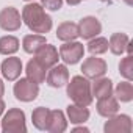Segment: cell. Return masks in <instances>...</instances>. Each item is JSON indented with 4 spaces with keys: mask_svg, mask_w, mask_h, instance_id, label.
<instances>
[{
    "mask_svg": "<svg viewBox=\"0 0 133 133\" xmlns=\"http://www.w3.org/2000/svg\"><path fill=\"white\" fill-rule=\"evenodd\" d=\"M3 111H5V102H3L2 99H0V116L3 114Z\"/></svg>",
    "mask_w": 133,
    "mask_h": 133,
    "instance_id": "cell-27",
    "label": "cell"
},
{
    "mask_svg": "<svg viewBox=\"0 0 133 133\" xmlns=\"http://www.w3.org/2000/svg\"><path fill=\"white\" fill-rule=\"evenodd\" d=\"M14 96L21 102H33L39 94V85L30 78H21L14 85Z\"/></svg>",
    "mask_w": 133,
    "mask_h": 133,
    "instance_id": "cell-4",
    "label": "cell"
},
{
    "mask_svg": "<svg viewBox=\"0 0 133 133\" xmlns=\"http://www.w3.org/2000/svg\"><path fill=\"white\" fill-rule=\"evenodd\" d=\"M114 94H116L117 100H121V102H130L133 99V86H131L130 80L119 83L114 88Z\"/></svg>",
    "mask_w": 133,
    "mask_h": 133,
    "instance_id": "cell-23",
    "label": "cell"
},
{
    "mask_svg": "<svg viewBox=\"0 0 133 133\" xmlns=\"http://www.w3.org/2000/svg\"><path fill=\"white\" fill-rule=\"evenodd\" d=\"M77 25H78V36H82L83 39H92L102 31V25H100L99 19L92 17V16L83 17L80 21V24H77Z\"/></svg>",
    "mask_w": 133,
    "mask_h": 133,
    "instance_id": "cell-10",
    "label": "cell"
},
{
    "mask_svg": "<svg viewBox=\"0 0 133 133\" xmlns=\"http://www.w3.org/2000/svg\"><path fill=\"white\" fill-rule=\"evenodd\" d=\"M25 2H33V0H25Z\"/></svg>",
    "mask_w": 133,
    "mask_h": 133,
    "instance_id": "cell-33",
    "label": "cell"
},
{
    "mask_svg": "<svg viewBox=\"0 0 133 133\" xmlns=\"http://www.w3.org/2000/svg\"><path fill=\"white\" fill-rule=\"evenodd\" d=\"M19 50V39L14 36H3L0 38V53L2 55H13Z\"/></svg>",
    "mask_w": 133,
    "mask_h": 133,
    "instance_id": "cell-22",
    "label": "cell"
},
{
    "mask_svg": "<svg viewBox=\"0 0 133 133\" xmlns=\"http://www.w3.org/2000/svg\"><path fill=\"white\" fill-rule=\"evenodd\" d=\"M88 50L92 55H102L108 50V39L105 38H96V39H89L88 44Z\"/></svg>",
    "mask_w": 133,
    "mask_h": 133,
    "instance_id": "cell-24",
    "label": "cell"
},
{
    "mask_svg": "<svg viewBox=\"0 0 133 133\" xmlns=\"http://www.w3.org/2000/svg\"><path fill=\"white\" fill-rule=\"evenodd\" d=\"M96 82L91 85V92H92V97L96 96L97 99L100 97H105V96H111L113 92V82L110 78H94Z\"/></svg>",
    "mask_w": 133,
    "mask_h": 133,
    "instance_id": "cell-18",
    "label": "cell"
},
{
    "mask_svg": "<svg viewBox=\"0 0 133 133\" xmlns=\"http://www.w3.org/2000/svg\"><path fill=\"white\" fill-rule=\"evenodd\" d=\"M68 127V121L63 111L59 110H50V117H49V124H47V130L52 133H61Z\"/></svg>",
    "mask_w": 133,
    "mask_h": 133,
    "instance_id": "cell-15",
    "label": "cell"
},
{
    "mask_svg": "<svg viewBox=\"0 0 133 133\" xmlns=\"http://www.w3.org/2000/svg\"><path fill=\"white\" fill-rule=\"evenodd\" d=\"M2 130L5 133H25V113L19 108H11L3 116L2 121Z\"/></svg>",
    "mask_w": 133,
    "mask_h": 133,
    "instance_id": "cell-3",
    "label": "cell"
},
{
    "mask_svg": "<svg viewBox=\"0 0 133 133\" xmlns=\"http://www.w3.org/2000/svg\"><path fill=\"white\" fill-rule=\"evenodd\" d=\"M47 85L52 88H61L69 82V71L64 64H55L45 75Z\"/></svg>",
    "mask_w": 133,
    "mask_h": 133,
    "instance_id": "cell-9",
    "label": "cell"
},
{
    "mask_svg": "<svg viewBox=\"0 0 133 133\" xmlns=\"http://www.w3.org/2000/svg\"><path fill=\"white\" fill-rule=\"evenodd\" d=\"M66 2H68L69 5H78V3L82 2V0H66Z\"/></svg>",
    "mask_w": 133,
    "mask_h": 133,
    "instance_id": "cell-29",
    "label": "cell"
},
{
    "mask_svg": "<svg viewBox=\"0 0 133 133\" xmlns=\"http://www.w3.org/2000/svg\"><path fill=\"white\" fill-rule=\"evenodd\" d=\"M3 92H5V86H3V82L0 80V99H2V96H3Z\"/></svg>",
    "mask_w": 133,
    "mask_h": 133,
    "instance_id": "cell-28",
    "label": "cell"
},
{
    "mask_svg": "<svg viewBox=\"0 0 133 133\" xmlns=\"http://www.w3.org/2000/svg\"><path fill=\"white\" fill-rule=\"evenodd\" d=\"M119 72L124 78L131 80L133 78V56L127 55L121 63H119Z\"/></svg>",
    "mask_w": 133,
    "mask_h": 133,
    "instance_id": "cell-25",
    "label": "cell"
},
{
    "mask_svg": "<svg viewBox=\"0 0 133 133\" xmlns=\"http://www.w3.org/2000/svg\"><path fill=\"white\" fill-rule=\"evenodd\" d=\"M133 128L131 125V119L127 114H121V116H111L108 117V121L103 125V130L107 133H130Z\"/></svg>",
    "mask_w": 133,
    "mask_h": 133,
    "instance_id": "cell-7",
    "label": "cell"
},
{
    "mask_svg": "<svg viewBox=\"0 0 133 133\" xmlns=\"http://www.w3.org/2000/svg\"><path fill=\"white\" fill-rule=\"evenodd\" d=\"M25 72H27V78H30L31 82H35V83H38V85L45 82L47 69L44 68V66H42L36 58H33V59H30V61L27 63Z\"/></svg>",
    "mask_w": 133,
    "mask_h": 133,
    "instance_id": "cell-13",
    "label": "cell"
},
{
    "mask_svg": "<svg viewBox=\"0 0 133 133\" xmlns=\"http://www.w3.org/2000/svg\"><path fill=\"white\" fill-rule=\"evenodd\" d=\"M128 42H130V38L125 33H113L108 41V49L114 55H122L125 52Z\"/></svg>",
    "mask_w": 133,
    "mask_h": 133,
    "instance_id": "cell-17",
    "label": "cell"
},
{
    "mask_svg": "<svg viewBox=\"0 0 133 133\" xmlns=\"http://www.w3.org/2000/svg\"><path fill=\"white\" fill-rule=\"evenodd\" d=\"M82 72L86 78H99L107 72V63L102 58H86L82 64Z\"/></svg>",
    "mask_w": 133,
    "mask_h": 133,
    "instance_id": "cell-8",
    "label": "cell"
},
{
    "mask_svg": "<svg viewBox=\"0 0 133 133\" xmlns=\"http://www.w3.org/2000/svg\"><path fill=\"white\" fill-rule=\"evenodd\" d=\"M44 44H47V41L42 35H27L24 38V42H22L24 50L27 53H36Z\"/></svg>",
    "mask_w": 133,
    "mask_h": 133,
    "instance_id": "cell-20",
    "label": "cell"
},
{
    "mask_svg": "<svg viewBox=\"0 0 133 133\" xmlns=\"http://www.w3.org/2000/svg\"><path fill=\"white\" fill-rule=\"evenodd\" d=\"M22 22L33 31V33H47L52 28V19L44 11L42 5L38 3H28L22 10Z\"/></svg>",
    "mask_w": 133,
    "mask_h": 133,
    "instance_id": "cell-1",
    "label": "cell"
},
{
    "mask_svg": "<svg viewBox=\"0 0 133 133\" xmlns=\"http://www.w3.org/2000/svg\"><path fill=\"white\" fill-rule=\"evenodd\" d=\"M74 131H89L86 127H77V128H74Z\"/></svg>",
    "mask_w": 133,
    "mask_h": 133,
    "instance_id": "cell-30",
    "label": "cell"
},
{
    "mask_svg": "<svg viewBox=\"0 0 133 133\" xmlns=\"http://www.w3.org/2000/svg\"><path fill=\"white\" fill-rule=\"evenodd\" d=\"M78 36V25L74 22H63L56 28V38L59 41H74Z\"/></svg>",
    "mask_w": 133,
    "mask_h": 133,
    "instance_id": "cell-16",
    "label": "cell"
},
{
    "mask_svg": "<svg viewBox=\"0 0 133 133\" xmlns=\"http://www.w3.org/2000/svg\"><path fill=\"white\" fill-rule=\"evenodd\" d=\"M21 25H22V17L16 8L6 6L0 11V28H3L5 31H16L21 28Z\"/></svg>",
    "mask_w": 133,
    "mask_h": 133,
    "instance_id": "cell-6",
    "label": "cell"
},
{
    "mask_svg": "<svg viewBox=\"0 0 133 133\" xmlns=\"http://www.w3.org/2000/svg\"><path fill=\"white\" fill-rule=\"evenodd\" d=\"M85 53V47L82 42L77 41H68L59 47V58L66 64H77Z\"/></svg>",
    "mask_w": 133,
    "mask_h": 133,
    "instance_id": "cell-5",
    "label": "cell"
},
{
    "mask_svg": "<svg viewBox=\"0 0 133 133\" xmlns=\"http://www.w3.org/2000/svg\"><path fill=\"white\" fill-rule=\"evenodd\" d=\"M100 2H103V3H111L113 0H100Z\"/></svg>",
    "mask_w": 133,
    "mask_h": 133,
    "instance_id": "cell-32",
    "label": "cell"
},
{
    "mask_svg": "<svg viewBox=\"0 0 133 133\" xmlns=\"http://www.w3.org/2000/svg\"><path fill=\"white\" fill-rule=\"evenodd\" d=\"M49 117H50V110L45 107H39L31 113V121L33 125L38 130H47V124H49Z\"/></svg>",
    "mask_w": 133,
    "mask_h": 133,
    "instance_id": "cell-21",
    "label": "cell"
},
{
    "mask_svg": "<svg viewBox=\"0 0 133 133\" xmlns=\"http://www.w3.org/2000/svg\"><path fill=\"white\" fill-rule=\"evenodd\" d=\"M124 2H125L127 5H133V0H124Z\"/></svg>",
    "mask_w": 133,
    "mask_h": 133,
    "instance_id": "cell-31",
    "label": "cell"
},
{
    "mask_svg": "<svg viewBox=\"0 0 133 133\" xmlns=\"http://www.w3.org/2000/svg\"><path fill=\"white\" fill-rule=\"evenodd\" d=\"M36 59L44 66L45 69H50L52 66H55L58 63V50L53 47V45H49V44H44L38 52H36Z\"/></svg>",
    "mask_w": 133,
    "mask_h": 133,
    "instance_id": "cell-12",
    "label": "cell"
},
{
    "mask_svg": "<svg viewBox=\"0 0 133 133\" xmlns=\"http://www.w3.org/2000/svg\"><path fill=\"white\" fill-rule=\"evenodd\" d=\"M0 72H2V75L8 82L17 80L21 77V72H22V61H21V58H16V56L6 58L2 63V66H0Z\"/></svg>",
    "mask_w": 133,
    "mask_h": 133,
    "instance_id": "cell-11",
    "label": "cell"
},
{
    "mask_svg": "<svg viewBox=\"0 0 133 133\" xmlns=\"http://www.w3.org/2000/svg\"><path fill=\"white\" fill-rule=\"evenodd\" d=\"M42 8H47L50 11H58L63 6V0H41Z\"/></svg>",
    "mask_w": 133,
    "mask_h": 133,
    "instance_id": "cell-26",
    "label": "cell"
},
{
    "mask_svg": "<svg viewBox=\"0 0 133 133\" xmlns=\"http://www.w3.org/2000/svg\"><path fill=\"white\" fill-rule=\"evenodd\" d=\"M117 110H119V102L113 96L100 97L97 102V113L103 117H111V116L117 114Z\"/></svg>",
    "mask_w": 133,
    "mask_h": 133,
    "instance_id": "cell-14",
    "label": "cell"
},
{
    "mask_svg": "<svg viewBox=\"0 0 133 133\" xmlns=\"http://www.w3.org/2000/svg\"><path fill=\"white\" fill-rule=\"evenodd\" d=\"M68 117L72 124H83L89 119V110L82 105H69L68 107Z\"/></svg>",
    "mask_w": 133,
    "mask_h": 133,
    "instance_id": "cell-19",
    "label": "cell"
},
{
    "mask_svg": "<svg viewBox=\"0 0 133 133\" xmlns=\"http://www.w3.org/2000/svg\"><path fill=\"white\" fill-rule=\"evenodd\" d=\"M68 85V97L75 103L82 107H89L92 103V92H91V83L86 77L75 75L72 77Z\"/></svg>",
    "mask_w": 133,
    "mask_h": 133,
    "instance_id": "cell-2",
    "label": "cell"
}]
</instances>
